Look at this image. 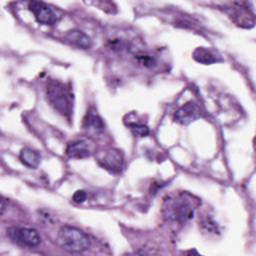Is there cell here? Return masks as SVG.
<instances>
[{
	"mask_svg": "<svg viewBox=\"0 0 256 256\" xmlns=\"http://www.w3.org/2000/svg\"><path fill=\"white\" fill-rule=\"evenodd\" d=\"M58 241L64 250L72 253H80L90 247L88 235L79 228L70 225H64L59 229Z\"/></svg>",
	"mask_w": 256,
	"mask_h": 256,
	"instance_id": "obj_3",
	"label": "cell"
},
{
	"mask_svg": "<svg viewBox=\"0 0 256 256\" xmlns=\"http://www.w3.org/2000/svg\"><path fill=\"white\" fill-rule=\"evenodd\" d=\"M87 199V193L84 190H78L73 194L72 200L75 203H83Z\"/></svg>",
	"mask_w": 256,
	"mask_h": 256,
	"instance_id": "obj_14",
	"label": "cell"
},
{
	"mask_svg": "<svg viewBox=\"0 0 256 256\" xmlns=\"http://www.w3.org/2000/svg\"><path fill=\"white\" fill-rule=\"evenodd\" d=\"M192 55H193L194 60H196L199 63L205 64V65L213 64V63L217 62V58L215 57L214 53L205 47H197L193 51Z\"/></svg>",
	"mask_w": 256,
	"mask_h": 256,
	"instance_id": "obj_12",
	"label": "cell"
},
{
	"mask_svg": "<svg viewBox=\"0 0 256 256\" xmlns=\"http://www.w3.org/2000/svg\"><path fill=\"white\" fill-rule=\"evenodd\" d=\"M29 10L33 13L36 21L42 25H54L57 22V16L54 11L44 2L30 1L28 3Z\"/></svg>",
	"mask_w": 256,
	"mask_h": 256,
	"instance_id": "obj_6",
	"label": "cell"
},
{
	"mask_svg": "<svg viewBox=\"0 0 256 256\" xmlns=\"http://www.w3.org/2000/svg\"><path fill=\"white\" fill-rule=\"evenodd\" d=\"M98 163L104 169L112 172V173H119L124 164V158L121 151L115 148H110L103 151L101 154L98 155Z\"/></svg>",
	"mask_w": 256,
	"mask_h": 256,
	"instance_id": "obj_5",
	"label": "cell"
},
{
	"mask_svg": "<svg viewBox=\"0 0 256 256\" xmlns=\"http://www.w3.org/2000/svg\"><path fill=\"white\" fill-rule=\"evenodd\" d=\"M6 208V204H5V199L2 197L1 198V214L4 213V210Z\"/></svg>",
	"mask_w": 256,
	"mask_h": 256,
	"instance_id": "obj_16",
	"label": "cell"
},
{
	"mask_svg": "<svg viewBox=\"0 0 256 256\" xmlns=\"http://www.w3.org/2000/svg\"><path fill=\"white\" fill-rule=\"evenodd\" d=\"M92 151L90 145L85 140H79L68 144L66 148V154L70 158L75 159H83L87 158L91 155Z\"/></svg>",
	"mask_w": 256,
	"mask_h": 256,
	"instance_id": "obj_8",
	"label": "cell"
},
{
	"mask_svg": "<svg viewBox=\"0 0 256 256\" xmlns=\"http://www.w3.org/2000/svg\"><path fill=\"white\" fill-rule=\"evenodd\" d=\"M19 159L25 166L35 169L40 164L41 156L38 153V151H36L32 148H29V147H25L21 150Z\"/></svg>",
	"mask_w": 256,
	"mask_h": 256,
	"instance_id": "obj_10",
	"label": "cell"
},
{
	"mask_svg": "<svg viewBox=\"0 0 256 256\" xmlns=\"http://www.w3.org/2000/svg\"><path fill=\"white\" fill-rule=\"evenodd\" d=\"M7 236L16 244L25 247H36L41 242L38 232L32 228L11 227L7 230Z\"/></svg>",
	"mask_w": 256,
	"mask_h": 256,
	"instance_id": "obj_4",
	"label": "cell"
},
{
	"mask_svg": "<svg viewBox=\"0 0 256 256\" xmlns=\"http://www.w3.org/2000/svg\"><path fill=\"white\" fill-rule=\"evenodd\" d=\"M46 95L50 105L61 115L70 119L73 113V97L66 85L58 80H50Z\"/></svg>",
	"mask_w": 256,
	"mask_h": 256,
	"instance_id": "obj_2",
	"label": "cell"
},
{
	"mask_svg": "<svg viewBox=\"0 0 256 256\" xmlns=\"http://www.w3.org/2000/svg\"><path fill=\"white\" fill-rule=\"evenodd\" d=\"M200 107L193 101H189L181 106L174 114L175 122L181 125H188L200 117Z\"/></svg>",
	"mask_w": 256,
	"mask_h": 256,
	"instance_id": "obj_7",
	"label": "cell"
},
{
	"mask_svg": "<svg viewBox=\"0 0 256 256\" xmlns=\"http://www.w3.org/2000/svg\"><path fill=\"white\" fill-rule=\"evenodd\" d=\"M137 58L140 61V63H142L145 66H151L154 63L153 59L148 55H138Z\"/></svg>",
	"mask_w": 256,
	"mask_h": 256,
	"instance_id": "obj_15",
	"label": "cell"
},
{
	"mask_svg": "<svg viewBox=\"0 0 256 256\" xmlns=\"http://www.w3.org/2000/svg\"><path fill=\"white\" fill-rule=\"evenodd\" d=\"M129 127L133 134L138 137H145L149 134V128L144 124L139 123H129Z\"/></svg>",
	"mask_w": 256,
	"mask_h": 256,
	"instance_id": "obj_13",
	"label": "cell"
},
{
	"mask_svg": "<svg viewBox=\"0 0 256 256\" xmlns=\"http://www.w3.org/2000/svg\"><path fill=\"white\" fill-rule=\"evenodd\" d=\"M195 211V200L187 193L168 196L163 203V215L167 220L183 224L192 219Z\"/></svg>",
	"mask_w": 256,
	"mask_h": 256,
	"instance_id": "obj_1",
	"label": "cell"
},
{
	"mask_svg": "<svg viewBox=\"0 0 256 256\" xmlns=\"http://www.w3.org/2000/svg\"><path fill=\"white\" fill-rule=\"evenodd\" d=\"M84 129L88 133H93V134H98L104 131L105 125L102 121V119L97 115L93 113L87 114L86 118L84 119Z\"/></svg>",
	"mask_w": 256,
	"mask_h": 256,
	"instance_id": "obj_11",
	"label": "cell"
},
{
	"mask_svg": "<svg viewBox=\"0 0 256 256\" xmlns=\"http://www.w3.org/2000/svg\"><path fill=\"white\" fill-rule=\"evenodd\" d=\"M66 40L72 45L81 49H89L92 46V40L88 35L80 30H70L65 35Z\"/></svg>",
	"mask_w": 256,
	"mask_h": 256,
	"instance_id": "obj_9",
	"label": "cell"
}]
</instances>
